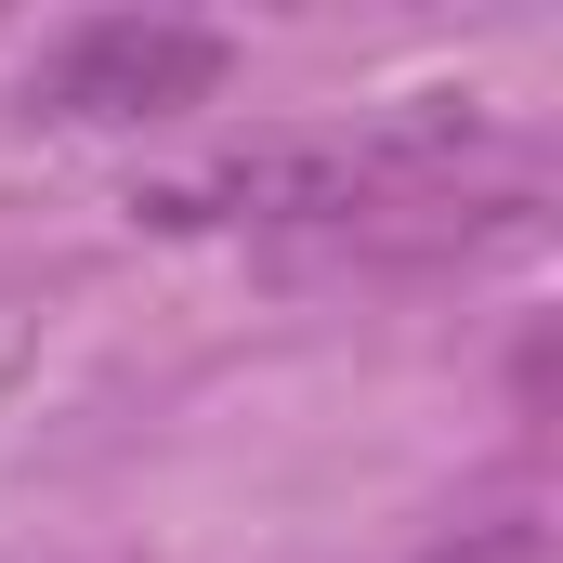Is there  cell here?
<instances>
[{"mask_svg": "<svg viewBox=\"0 0 563 563\" xmlns=\"http://www.w3.org/2000/svg\"><path fill=\"white\" fill-rule=\"evenodd\" d=\"M236 79V40L223 26H184V13H92L66 26L40 66H26V119L53 132H144V119H184Z\"/></svg>", "mask_w": 563, "mask_h": 563, "instance_id": "obj_2", "label": "cell"}, {"mask_svg": "<svg viewBox=\"0 0 563 563\" xmlns=\"http://www.w3.org/2000/svg\"><path fill=\"white\" fill-rule=\"evenodd\" d=\"M498 157V132L420 92L407 119H367V132H314V144H250V157H210V170H170L144 184L132 210L170 236H341V250H459V236H511L525 197H472V170Z\"/></svg>", "mask_w": 563, "mask_h": 563, "instance_id": "obj_1", "label": "cell"}]
</instances>
